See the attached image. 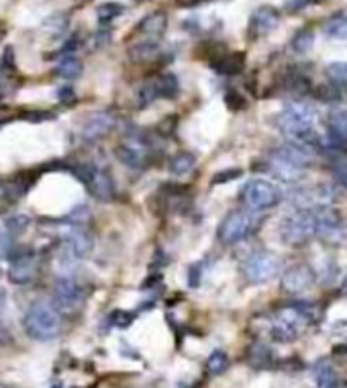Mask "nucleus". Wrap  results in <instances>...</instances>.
<instances>
[{
  "label": "nucleus",
  "instance_id": "1",
  "mask_svg": "<svg viewBox=\"0 0 347 388\" xmlns=\"http://www.w3.org/2000/svg\"><path fill=\"white\" fill-rule=\"evenodd\" d=\"M276 125L292 143L305 145L311 151H321L323 143L314 131V112L307 105H288L276 115Z\"/></svg>",
  "mask_w": 347,
  "mask_h": 388
},
{
  "label": "nucleus",
  "instance_id": "2",
  "mask_svg": "<svg viewBox=\"0 0 347 388\" xmlns=\"http://www.w3.org/2000/svg\"><path fill=\"white\" fill-rule=\"evenodd\" d=\"M309 160H311V149L298 143H288L284 147H278L268 158V168L278 180L286 184H294L305 176V168Z\"/></svg>",
  "mask_w": 347,
  "mask_h": 388
},
{
  "label": "nucleus",
  "instance_id": "3",
  "mask_svg": "<svg viewBox=\"0 0 347 388\" xmlns=\"http://www.w3.org/2000/svg\"><path fill=\"white\" fill-rule=\"evenodd\" d=\"M25 333L35 341H51L60 333V317L58 309L45 301H35L29 305L23 317Z\"/></svg>",
  "mask_w": 347,
  "mask_h": 388
},
{
  "label": "nucleus",
  "instance_id": "4",
  "mask_svg": "<svg viewBox=\"0 0 347 388\" xmlns=\"http://www.w3.org/2000/svg\"><path fill=\"white\" fill-rule=\"evenodd\" d=\"M314 309L307 303H292L286 305L278 311L274 325H272V335L276 341H292L301 335L305 325L312 321Z\"/></svg>",
  "mask_w": 347,
  "mask_h": 388
},
{
  "label": "nucleus",
  "instance_id": "5",
  "mask_svg": "<svg viewBox=\"0 0 347 388\" xmlns=\"http://www.w3.org/2000/svg\"><path fill=\"white\" fill-rule=\"evenodd\" d=\"M239 196L249 211H268V209H274L282 201V194H280L276 184L270 180H264V178L249 180L242 188Z\"/></svg>",
  "mask_w": 347,
  "mask_h": 388
},
{
  "label": "nucleus",
  "instance_id": "6",
  "mask_svg": "<svg viewBox=\"0 0 347 388\" xmlns=\"http://www.w3.org/2000/svg\"><path fill=\"white\" fill-rule=\"evenodd\" d=\"M71 174L78 178L82 184H86L88 192L101 201V203H110L117 194L115 190V180L112 176L103 170V168H94L90 164H78L71 168Z\"/></svg>",
  "mask_w": 347,
  "mask_h": 388
},
{
  "label": "nucleus",
  "instance_id": "7",
  "mask_svg": "<svg viewBox=\"0 0 347 388\" xmlns=\"http://www.w3.org/2000/svg\"><path fill=\"white\" fill-rule=\"evenodd\" d=\"M280 233H282V239H284L288 246H305L307 242H311L312 235H316L314 211L303 209V211L290 214L288 219L282 221Z\"/></svg>",
  "mask_w": 347,
  "mask_h": 388
},
{
  "label": "nucleus",
  "instance_id": "8",
  "mask_svg": "<svg viewBox=\"0 0 347 388\" xmlns=\"http://www.w3.org/2000/svg\"><path fill=\"white\" fill-rule=\"evenodd\" d=\"M84 288L69 276L58 278L51 288V305L58 309V313L74 315L84 305Z\"/></svg>",
  "mask_w": 347,
  "mask_h": 388
},
{
  "label": "nucleus",
  "instance_id": "9",
  "mask_svg": "<svg viewBox=\"0 0 347 388\" xmlns=\"http://www.w3.org/2000/svg\"><path fill=\"white\" fill-rule=\"evenodd\" d=\"M149 143L141 135V133H127L121 143L115 147V155L117 160L131 168V170H143L147 160H149Z\"/></svg>",
  "mask_w": 347,
  "mask_h": 388
},
{
  "label": "nucleus",
  "instance_id": "10",
  "mask_svg": "<svg viewBox=\"0 0 347 388\" xmlns=\"http://www.w3.org/2000/svg\"><path fill=\"white\" fill-rule=\"evenodd\" d=\"M251 231H253V217L247 211H233L221 221L217 229V237L223 246H235L247 239Z\"/></svg>",
  "mask_w": 347,
  "mask_h": 388
},
{
  "label": "nucleus",
  "instance_id": "11",
  "mask_svg": "<svg viewBox=\"0 0 347 388\" xmlns=\"http://www.w3.org/2000/svg\"><path fill=\"white\" fill-rule=\"evenodd\" d=\"M280 268V260L272 251H255L251 253L245 262H243V272L245 278L251 284H262L272 280L278 274Z\"/></svg>",
  "mask_w": 347,
  "mask_h": 388
},
{
  "label": "nucleus",
  "instance_id": "12",
  "mask_svg": "<svg viewBox=\"0 0 347 388\" xmlns=\"http://www.w3.org/2000/svg\"><path fill=\"white\" fill-rule=\"evenodd\" d=\"M37 272H39V255L33 249H21L12 253L10 266H8L10 284H17V286L31 284L37 278Z\"/></svg>",
  "mask_w": 347,
  "mask_h": 388
},
{
  "label": "nucleus",
  "instance_id": "13",
  "mask_svg": "<svg viewBox=\"0 0 347 388\" xmlns=\"http://www.w3.org/2000/svg\"><path fill=\"white\" fill-rule=\"evenodd\" d=\"M94 239L92 235L84 229V227H71L68 235L64 237V247H62V255L64 260L74 264L78 260H84L92 253Z\"/></svg>",
  "mask_w": 347,
  "mask_h": 388
},
{
  "label": "nucleus",
  "instance_id": "14",
  "mask_svg": "<svg viewBox=\"0 0 347 388\" xmlns=\"http://www.w3.org/2000/svg\"><path fill=\"white\" fill-rule=\"evenodd\" d=\"M314 221H316V235H321L327 242H337L344 235L346 223L337 209L329 205H321L314 209Z\"/></svg>",
  "mask_w": 347,
  "mask_h": 388
},
{
  "label": "nucleus",
  "instance_id": "15",
  "mask_svg": "<svg viewBox=\"0 0 347 388\" xmlns=\"http://www.w3.org/2000/svg\"><path fill=\"white\" fill-rule=\"evenodd\" d=\"M117 125V117L110 112V110H101V112H94L88 117V121L82 125V131H80V137L86 143L101 142L103 137H106Z\"/></svg>",
  "mask_w": 347,
  "mask_h": 388
},
{
  "label": "nucleus",
  "instance_id": "16",
  "mask_svg": "<svg viewBox=\"0 0 347 388\" xmlns=\"http://www.w3.org/2000/svg\"><path fill=\"white\" fill-rule=\"evenodd\" d=\"M316 280V274L311 266L307 264H296L292 268H288L282 274V288L290 294H303L305 290H309L312 284Z\"/></svg>",
  "mask_w": 347,
  "mask_h": 388
},
{
  "label": "nucleus",
  "instance_id": "17",
  "mask_svg": "<svg viewBox=\"0 0 347 388\" xmlns=\"http://www.w3.org/2000/svg\"><path fill=\"white\" fill-rule=\"evenodd\" d=\"M280 23V12H278L274 6L270 4H264L260 8H255L251 12V19H249V35L251 37H264L268 33H272Z\"/></svg>",
  "mask_w": 347,
  "mask_h": 388
},
{
  "label": "nucleus",
  "instance_id": "18",
  "mask_svg": "<svg viewBox=\"0 0 347 388\" xmlns=\"http://www.w3.org/2000/svg\"><path fill=\"white\" fill-rule=\"evenodd\" d=\"M210 66L221 76H237L245 68V53L243 51H219L210 60Z\"/></svg>",
  "mask_w": 347,
  "mask_h": 388
},
{
  "label": "nucleus",
  "instance_id": "19",
  "mask_svg": "<svg viewBox=\"0 0 347 388\" xmlns=\"http://www.w3.org/2000/svg\"><path fill=\"white\" fill-rule=\"evenodd\" d=\"M168 27V15L164 10H155L147 17L141 19L137 27H135V33L139 35H147V37H160Z\"/></svg>",
  "mask_w": 347,
  "mask_h": 388
},
{
  "label": "nucleus",
  "instance_id": "20",
  "mask_svg": "<svg viewBox=\"0 0 347 388\" xmlns=\"http://www.w3.org/2000/svg\"><path fill=\"white\" fill-rule=\"evenodd\" d=\"M312 378H314V385L319 388L339 387L337 372H335V368L329 364V360H319V362L312 366Z\"/></svg>",
  "mask_w": 347,
  "mask_h": 388
},
{
  "label": "nucleus",
  "instance_id": "21",
  "mask_svg": "<svg viewBox=\"0 0 347 388\" xmlns=\"http://www.w3.org/2000/svg\"><path fill=\"white\" fill-rule=\"evenodd\" d=\"M158 56H160V45H158L155 39L139 41V43H135V45L129 49V60L135 62V64H147V62H153Z\"/></svg>",
  "mask_w": 347,
  "mask_h": 388
},
{
  "label": "nucleus",
  "instance_id": "22",
  "mask_svg": "<svg viewBox=\"0 0 347 388\" xmlns=\"http://www.w3.org/2000/svg\"><path fill=\"white\" fill-rule=\"evenodd\" d=\"M153 88H155V94L158 99H176L178 92H180V84H178V78L174 76L172 71H164L160 74L158 78L151 80Z\"/></svg>",
  "mask_w": 347,
  "mask_h": 388
},
{
  "label": "nucleus",
  "instance_id": "23",
  "mask_svg": "<svg viewBox=\"0 0 347 388\" xmlns=\"http://www.w3.org/2000/svg\"><path fill=\"white\" fill-rule=\"evenodd\" d=\"M194 168H196V158H194L190 151H180V153H176L172 160H170V164H168L170 174L176 178H186L188 174L194 172Z\"/></svg>",
  "mask_w": 347,
  "mask_h": 388
},
{
  "label": "nucleus",
  "instance_id": "24",
  "mask_svg": "<svg viewBox=\"0 0 347 388\" xmlns=\"http://www.w3.org/2000/svg\"><path fill=\"white\" fill-rule=\"evenodd\" d=\"M327 127L331 131V140L339 145H347V110L331 112L327 119Z\"/></svg>",
  "mask_w": 347,
  "mask_h": 388
},
{
  "label": "nucleus",
  "instance_id": "25",
  "mask_svg": "<svg viewBox=\"0 0 347 388\" xmlns=\"http://www.w3.org/2000/svg\"><path fill=\"white\" fill-rule=\"evenodd\" d=\"M323 33L329 39H347V10H339L331 19H327L323 25Z\"/></svg>",
  "mask_w": 347,
  "mask_h": 388
},
{
  "label": "nucleus",
  "instance_id": "26",
  "mask_svg": "<svg viewBox=\"0 0 347 388\" xmlns=\"http://www.w3.org/2000/svg\"><path fill=\"white\" fill-rule=\"evenodd\" d=\"M56 76L64 78V80H76L82 74V62L76 58H62V62L56 66Z\"/></svg>",
  "mask_w": 347,
  "mask_h": 388
},
{
  "label": "nucleus",
  "instance_id": "27",
  "mask_svg": "<svg viewBox=\"0 0 347 388\" xmlns=\"http://www.w3.org/2000/svg\"><path fill=\"white\" fill-rule=\"evenodd\" d=\"M312 45H314V33H312V29H301L296 35L292 37V41H290V47H292L294 53H309L312 49Z\"/></svg>",
  "mask_w": 347,
  "mask_h": 388
},
{
  "label": "nucleus",
  "instance_id": "28",
  "mask_svg": "<svg viewBox=\"0 0 347 388\" xmlns=\"http://www.w3.org/2000/svg\"><path fill=\"white\" fill-rule=\"evenodd\" d=\"M19 235H15L8 227H0V260H10L12 253L17 251L15 242H17Z\"/></svg>",
  "mask_w": 347,
  "mask_h": 388
},
{
  "label": "nucleus",
  "instance_id": "29",
  "mask_svg": "<svg viewBox=\"0 0 347 388\" xmlns=\"http://www.w3.org/2000/svg\"><path fill=\"white\" fill-rule=\"evenodd\" d=\"M327 78L341 90L347 92V64L346 62H333L327 66Z\"/></svg>",
  "mask_w": 347,
  "mask_h": 388
},
{
  "label": "nucleus",
  "instance_id": "30",
  "mask_svg": "<svg viewBox=\"0 0 347 388\" xmlns=\"http://www.w3.org/2000/svg\"><path fill=\"white\" fill-rule=\"evenodd\" d=\"M227 368H229V357H227V353L221 352V350H217V352H212L210 355H208V360H207L208 374L219 376V374H223Z\"/></svg>",
  "mask_w": 347,
  "mask_h": 388
},
{
  "label": "nucleus",
  "instance_id": "31",
  "mask_svg": "<svg viewBox=\"0 0 347 388\" xmlns=\"http://www.w3.org/2000/svg\"><path fill=\"white\" fill-rule=\"evenodd\" d=\"M88 219H90V211H88V207L78 205L76 209H71V211L62 219V223H68V225H71V227H84V225L88 223Z\"/></svg>",
  "mask_w": 347,
  "mask_h": 388
},
{
  "label": "nucleus",
  "instance_id": "32",
  "mask_svg": "<svg viewBox=\"0 0 347 388\" xmlns=\"http://www.w3.org/2000/svg\"><path fill=\"white\" fill-rule=\"evenodd\" d=\"M249 362L255 364V366H266L270 360H272V350L264 344H255L249 348V353H247Z\"/></svg>",
  "mask_w": 347,
  "mask_h": 388
},
{
  "label": "nucleus",
  "instance_id": "33",
  "mask_svg": "<svg viewBox=\"0 0 347 388\" xmlns=\"http://www.w3.org/2000/svg\"><path fill=\"white\" fill-rule=\"evenodd\" d=\"M312 94L321 103H339V92L335 90V84H321L312 90Z\"/></svg>",
  "mask_w": 347,
  "mask_h": 388
},
{
  "label": "nucleus",
  "instance_id": "34",
  "mask_svg": "<svg viewBox=\"0 0 347 388\" xmlns=\"http://www.w3.org/2000/svg\"><path fill=\"white\" fill-rule=\"evenodd\" d=\"M123 12V6L117 4V2H104L99 6L96 15H99V21L101 23H110L112 19H117L119 15Z\"/></svg>",
  "mask_w": 347,
  "mask_h": 388
},
{
  "label": "nucleus",
  "instance_id": "35",
  "mask_svg": "<svg viewBox=\"0 0 347 388\" xmlns=\"http://www.w3.org/2000/svg\"><path fill=\"white\" fill-rule=\"evenodd\" d=\"M243 170L239 168H227V170H221L217 174H212V184H227V182H233L242 176Z\"/></svg>",
  "mask_w": 347,
  "mask_h": 388
},
{
  "label": "nucleus",
  "instance_id": "36",
  "mask_svg": "<svg viewBox=\"0 0 347 388\" xmlns=\"http://www.w3.org/2000/svg\"><path fill=\"white\" fill-rule=\"evenodd\" d=\"M225 105L229 106L231 110H242V108H245L247 103H245V99H243L237 90H231V92L225 94Z\"/></svg>",
  "mask_w": 347,
  "mask_h": 388
},
{
  "label": "nucleus",
  "instance_id": "37",
  "mask_svg": "<svg viewBox=\"0 0 347 388\" xmlns=\"http://www.w3.org/2000/svg\"><path fill=\"white\" fill-rule=\"evenodd\" d=\"M333 180L339 184V186H344L347 188V162H337L335 166H333Z\"/></svg>",
  "mask_w": 347,
  "mask_h": 388
},
{
  "label": "nucleus",
  "instance_id": "38",
  "mask_svg": "<svg viewBox=\"0 0 347 388\" xmlns=\"http://www.w3.org/2000/svg\"><path fill=\"white\" fill-rule=\"evenodd\" d=\"M312 4H319V0H286V10L288 12H301L305 8H309Z\"/></svg>",
  "mask_w": 347,
  "mask_h": 388
},
{
  "label": "nucleus",
  "instance_id": "39",
  "mask_svg": "<svg viewBox=\"0 0 347 388\" xmlns=\"http://www.w3.org/2000/svg\"><path fill=\"white\" fill-rule=\"evenodd\" d=\"M133 319H135V315H131V313H127V311H115V313H112V323H115L117 327H129V325L133 323Z\"/></svg>",
  "mask_w": 347,
  "mask_h": 388
},
{
  "label": "nucleus",
  "instance_id": "40",
  "mask_svg": "<svg viewBox=\"0 0 347 388\" xmlns=\"http://www.w3.org/2000/svg\"><path fill=\"white\" fill-rule=\"evenodd\" d=\"M203 266L201 264H194L192 268H190V276H188V280H190V286H198L201 284V276H203Z\"/></svg>",
  "mask_w": 347,
  "mask_h": 388
},
{
  "label": "nucleus",
  "instance_id": "41",
  "mask_svg": "<svg viewBox=\"0 0 347 388\" xmlns=\"http://www.w3.org/2000/svg\"><path fill=\"white\" fill-rule=\"evenodd\" d=\"M58 96H60V101H64V103H71V101H74V90H71V86L62 88V90L58 92Z\"/></svg>",
  "mask_w": 347,
  "mask_h": 388
},
{
  "label": "nucleus",
  "instance_id": "42",
  "mask_svg": "<svg viewBox=\"0 0 347 388\" xmlns=\"http://www.w3.org/2000/svg\"><path fill=\"white\" fill-rule=\"evenodd\" d=\"M176 123H178V121H176V117H172L170 125L166 123V119H164V121L160 123V129L164 131V135H172V131H174V127H176Z\"/></svg>",
  "mask_w": 347,
  "mask_h": 388
},
{
  "label": "nucleus",
  "instance_id": "43",
  "mask_svg": "<svg viewBox=\"0 0 347 388\" xmlns=\"http://www.w3.org/2000/svg\"><path fill=\"white\" fill-rule=\"evenodd\" d=\"M210 0H180V6H196V4H207Z\"/></svg>",
  "mask_w": 347,
  "mask_h": 388
},
{
  "label": "nucleus",
  "instance_id": "44",
  "mask_svg": "<svg viewBox=\"0 0 347 388\" xmlns=\"http://www.w3.org/2000/svg\"><path fill=\"white\" fill-rule=\"evenodd\" d=\"M333 355H346L347 357V346H337V348L333 350Z\"/></svg>",
  "mask_w": 347,
  "mask_h": 388
},
{
  "label": "nucleus",
  "instance_id": "45",
  "mask_svg": "<svg viewBox=\"0 0 347 388\" xmlns=\"http://www.w3.org/2000/svg\"><path fill=\"white\" fill-rule=\"evenodd\" d=\"M341 292H344V294L347 296V276L344 278V282H341Z\"/></svg>",
  "mask_w": 347,
  "mask_h": 388
},
{
  "label": "nucleus",
  "instance_id": "46",
  "mask_svg": "<svg viewBox=\"0 0 347 388\" xmlns=\"http://www.w3.org/2000/svg\"><path fill=\"white\" fill-rule=\"evenodd\" d=\"M0 278H2V268H0Z\"/></svg>",
  "mask_w": 347,
  "mask_h": 388
}]
</instances>
